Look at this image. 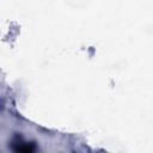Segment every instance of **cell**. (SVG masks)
I'll return each instance as SVG.
<instances>
[{
  "label": "cell",
  "mask_w": 153,
  "mask_h": 153,
  "mask_svg": "<svg viewBox=\"0 0 153 153\" xmlns=\"http://www.w3.org/2000/svg\"><path fill=\"white\" fill-rule=\"evenodd\" d=\"M17 152H33L36 149L33 143H29V142H18L16 143V147L13 148Z\"/></svg>",
  "instance_id": "obj_1"
}]
</instances>
